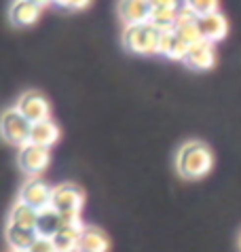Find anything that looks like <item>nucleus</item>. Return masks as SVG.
Segmentation results:
<instances>
[{
	"instance_id": "f257e3e1",
	"label": "nucleus",
	"mask_w": 241,
	"mask_h": 252,
	"mask_svg": "<svg viewBox=\"0 0 241 252\" xmlns=\"http://www.w3.org/2000/svg\"><path fill=\"white\" fill-rule=\"evenodd\" d=\"M214 167V153L201 140H188L178 149L176 170L186 180H199L208 176Z\"/></svg>"
},
{
	"instance_id": "f03ea898",
	"label": "nucleus",
	"mask_w": 241,
	"mask_h": 252,
	"mask_svg": "<svg viewBox=\"0 0 241 252\" xmlns=\"http://www.w3.org/2000/svg\"><path fill=\"white\" fill-rule=\"evenodd\" d=\"M161 30L151 22L140 26H127L123 30V47L136 55H152L159 53Z\"/></svg>"
},
{
	"instance_id": "7ed1b4c3",
	"label": "nucleus",
	"mask_w": 241,
	"mask_h": 252,
	"mask_svg": "<svg viewBox=\"0 0 241 252\" xmlns=\"http://www.w3.org/2000/svg\"><path fill=\"white\" fill-rule=\"evenodd\" d=\"M30 131H32V123L17 108H6L0 115V138L4 142L24 149L26 144H30Z\"/></svg>"
},
{
	"instance_id": "20e7f679",
	"label": "nucleus",
	"mask_w": 241,
	"mask_h": 252,
	"mask_svg": "<svg viewBox=\"0 0 241 252\" xmlns=\"http://www.w3.org/2000/svg\"><path fill=\"white\" fill-rule=\"evenodd\" d=\"M83 204H85V193L79 185L61 183L58 187H53L51 208H55L60 214H81Z\"/></svg>"
},
{
	"instance_id": "39448f33",
	"label": "nucleus",
	"mask_w": 241,
	"mask_h": 252,
	"mask_svg": "<svg viewBox=\"0 0 241 252\" xmlns=\"http://www.w3.org/2000/svg\"><path fill=\"white\" fill-rule=\"evenodd\" d=\"M51 193H53V189L42 178H28L19 189L17 201H21V204H26V206H30V208L40 212V210L51 206Z\"/></svg>"
},
{
	"instance_id": "423d86ee",
	"label": "nucleus",
	"mask_w": 241,
	"mask_h": 252,
	"mask_svg": "<svg viewBox=\"0 0 241 252\" xmlns=\"http://www.w3.org/2000/svg\"><path fill=\"white\" fill-rule=\"evenodd\" d=\"M15 108L32 125L34 123H40V121H47L49 113H51V106H49L47 97L42 95L40 92H26V94H21V97L17 100V106Z\"/></svg>"
},
{
	"instance_id": "0eeeda50",
	"label": "nucleus",
	"mask_w": 241,
	"mask_h": 252,
	"mask_svg": "<svg viewBox=\"0 0 241 252\" xmlns=\"http://www.w3.org/2000/svg\"><path fill=\"white\" fill-rule=\"evenodd\" d=\"M49 161H51L49 149H42V146H36V144H26L24 149H19V155H17L19 167L32 178H38V174L47 170Z\"/></svg>"
},
{
	"instance_id": "6e6552de",
	"label": "nucleus",
	"mask_w": 241,
	"mask_h": 252,
	"mask_svg": "<svg viewBox=\"0 0 241 252\" xmlns=\"http://www.w3.org/2000/svg\"><path fill=\"white\" fill-rule=\"evenodd\" d=\"M184 64H186L190 70H199V72L211 70L216 64L214 45L205 43V40H201V43H197V45H190L186 58H184Z\"/></svg>"
},
{
	"instance_id": "1a4fd4ad",
	"label": "nucleus",
	"mask_w": 241,
	"mask_h": 252,
	"mask_svg": "<svg viewBox=\"0 0 241 252\" xmlns=\"http://www.w3.org/2000/svg\"><path fill=\"white\" fill-rule=\"evenodd\" d=\"M182 11V4L172 2V0H157L152 2L151 11V24L159 30H172L178 22V15Z\"/></svg>"
},
{
	"instance_id": "9d476101",
	"label": "nucleus",
	"mask_w": 241,
	"mask_h": 252,
	"mask_svg": "<svg viewBox=\"0 0 241 252\" xmlns=\"http://www.w3.org/2000/svg\"><path fill=\"white\" fill-rule=\"evenodd\" d=\"M42 6L45 2H34V0H19L11 6L9 11V19L13 26H19V28H28L32 24L38 22L40 13H42Z\"/></svg>"
},
{
	"instance_id": "9b49d317",
	"label": "nucleus",
	"mask_w": 241,
	"mask_h": 252,
	"mask_svg": "<svg viewBox=\"0 0 241 252\" xmlns=\"http://www.w3.org/2000/svg\"><path fill=\"white\" fill-rule=\"evenodd\" d=\"M151 11L152 2H144V0H127V2L119 4V17L127 26H140L151 22Z\"/></svg>"
},
{
	"instance_id": "f8f14e48",
	"label": "nucleus",
	"mask_w": 241,
	"mask_h": 252,
	"mask_svg": "<svg viewBox=\"0 0 241 252\" xmlns=\"http://www.w3.org/2000/svg\"><path fill=\"white\" fill-rule=\"evenodd\" d=\"M199 32H201V38L205 43L216 45L218 40H222L226 34H229V22H226V17L220 11L211 13V15L199 19Z\"/></svg>"
},
{
	"instance_id": "ddd939ff",
	"label": "nucleus",
	"mask_w": 241,
	"mask_h": 252,
	"mask_svg": "<svg viewBox=\"0 0 241 252\" xmlns=\"http://www.w3.org/2000/svg\"><path fill=\"white\" fill-rule=\"evenodd\" d=\"M174 32L178 34V36L188 47L190 45H197V43H201V40H203L201 38V32H199V19H197L184 4H182L180 15H178V22H176V26H174Z\"/></svg>"
},
{
	"instance_id": "4468645a",
	"label": "nucleus",
	"mask_w": 241,
	"mask_h": 252,
	"mask_svg": "<svg viewBox=\"0 0 241 252\" xmlns=\"http://www.w3.org/2000/svg\"><path fill=\"white\" fill-rule=\"evenodd\" d=\"M108 250H110V237L102 229L93 225H85L79 237V252H108Z\"/></svg>"
},
{
	"instance_id": "2eb2a0df",
	"label": "nucleus",
	"mask_w": 241,
	"mask_h": 252,
	"mask_svg": "<svg viewBox=\"0 0 241 252\" xmlns=\"http://www.w3.org/2000/svg\"><path fill=\"white\" fill-rule=\"evenodd\" d=\"M159 53L165 55L169 60H182L184 62V58H186V53H188V45L174 32V28L172 30H161Z\"/></svg>"
},
{
	"instance_id": "dca6fc26",
	"label": "nucleus",
	"mask_w": 241,
	"mask_h": 252,
	"mask_svg": "<svg viewBox=\"0 0 241 252\" xmlns=\"http://www.w3.org/2000/svg\"><path fill=\"white\" fill-rule=\"evenodd\" d=\"M58 140H60V127L51 121V119L32 125L30 144H36V146H42V149H49V146H53Z\"/></svg>"
},
{
	"instance_id": "f3484780",
	"label": "nucleus",
	"mask_w": 241,
	"mask_h": 252,
	"mask_svg": "<svg viewBox=\"0 0 241 252\" xmlns=\"http://www.w3.org/2000/svg\"><path fill=\"white\" fill-rule=\"evenodd\" d=\"M36 240H38V233L34 229H24V227L9 225V222H6V242H9L13 252L30 250Z\"/></svg>"
},
{
	"instance_id": "a211bd4d",
	"label": "nucleus",
	"mask_w": 241,
	"mask_h": 252,
	"mask_svg": "<svg viewBox=\"0 0 241 252\" xmlns=\"http://www.w3.org/2000/svg\"><path fill=\"white\" fill-rule=\"evenodd\" d=\"M61 231V214L55 208H45L38 212V220H36V233L38 237H49L53 240Z\"/></svg>"
},
{
	"instance_id": "6ab92c4d",
	"label": "nucleus",
	"mask_w": 241,
	"mask_h": 252,
	"mask_svg": "<svg viewBox=\"0 0 241 252\" xmlns=\"http://www.w3.org/2000/svg\"><path fill=\"white\" fill-rule=\"evenodd\" d=\"M36 220H38V210L21 204V201H17L9 212V225H17V227L36 231Z\"/></svg>"
},
{
	"instance_id": "aec40b11",
	"label": "nucleus",
	"mask_w": 241,
	"mask_h": 252,
	"mask_svg": "<svg viewBox=\"0 0 241 252\" xmlns=\"http://www.w3.org/2000/svg\"><path fill=\"white\" fill-rule=\"evenodd\" d=\"M83 229H72V227H61V231L53 237L55 250L58 252H79V237Z\"/></svg>"
},
{
	"instance_id": "412c9836",
	"label": "nucleus",
	"mask_w": 241,
	"mask_h": 252,
	"mask_svg": "<svg viewBox=\"0 0 241 252\" xmlns=\"http://www.w3.org/2000/svg\"><path fill=\"white\" fill-rule=\"evenodd\" d=\"M184 6L193 13V15L197 19L201 17H208L211 15V13H218V2H214V0H199V2H184Z\"/></svg>"
},
{
	"instance_id": "4be33fe9",
	"label": "nucleus",
	"mask_w": 241,
	"mask_h": 252,
	"mask_svg": "<svg viewBox=\"0 0 241 252\" xmlns=\"http://www.w3.org/2000/svg\"><path fill=\"white\" fill-rule=\"evenodd\" d=\"M30 252H58V250H55L53 240H49V237H38V240L34 242V246L30 248Z\"/></svg>"
},
{
	"instance_id": "5701e85b",
	"label": "nucleus",
	"mask_w": 241,
	"mask_h": 252,
	"mask_svg": "<svg viewBox=\"0 0 241 252\" xmlns=\"http://www.w3.org/2000/svg\"><path fill=\"white\" fill-rule=\"evenodd\" d=\"M61 6H66V9H87L89 2H60Z\"/></svg>"
},
{
	"instance_id": "b1692460",
	"label": "nucleus",
	"mask_w": 241,
	"mask_h": 252,
	"mask_svg": "<svg viewBox=\"0 0 241 252\" xmlns=\"http://www.w3.org/2000/svg\"><path fill=\"white\" fill-rule=\"evenodd\" d=\"M21 252H30V250H21Z\"/></svg>"
},
{
	"instance_id": "393cba45",
	"label": "nucleus",
	"mask_w": 241,
	"mask_h": 252,
	"mask_svg": "<svg viewBox=\"0 0 241 252\" xmlns=\"http://www.w3.org/2000/svg\"><path fill=\"white\" fill-rule=\"evenodd\" d=\"M239 246H241V240H239Z\"/></svg>"
}]
</instances>
